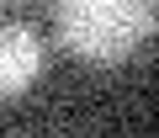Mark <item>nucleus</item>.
I'll return each instance as SVG.
<instances>
[{"label":"nucleus","instance_id":"nucleus-1","mask_svg":"<svg viewBox=\"0 0 159 138\" xmlns=\"http://www.w3.org/2000/svg\"><path fill=\"white\" fill-rule=\"evenodd\" d=\"M53 32L85 64H122L159 32V0H53Z\"/></svg>","mask_w":159,"mask_h":138},{"label":"nucleus","instance_id":"nucleus-2","mask_svg":"<svg viewBox=\"0 0 159 138\" xmlns=\"http://www.w3.org/2000/svg\"><path fill=\"white\" fill-rule=\"evenodd\" d=\"M48 69V48H43V32L32 21H16V16H0V101H11L21 90H32Z\"/></svg>","mask_w":159,"mask_h":138},{"label":"nucleus","instance_id":"nucleus-3","mask_svg":"<svg viewBox=\"0 0 159 138\" xmlns=\"http://www.w3.org/2000/svg\"><path fill=\"white\" fill-rule=\"evenodd\" d=\"M6 6H32V0H6Z\"/></svg>","mask_w":159,"mask_h":138}]
</instances>
